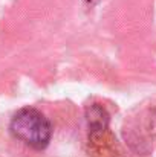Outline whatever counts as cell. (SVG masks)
Instances as JSON below:
<instances>
[{"instance_id":"6da1fadb","label":"cell","mask_w":156,"mask_h":157,"mask_svg":"<svg viewBox=\"0 0 156 157\" xmlns=\"http://www.w3.org/2000/svg\"><path fill=\"white\" fill-rule=\"evenodd\" d=\"M11 134L34 150H45L52 137L49 119L37 108L26 107L18 110L9 124Z\"/></svg>"},{"instance_id":"7a4b0ae2","label":"cell","mask_w":156,"mask_h":157,"mask_svg":"<svg viewBox=\"0 0 156 157\" xmlns=\"http://www.w3.org/2000/svg\"><path fill=\"white\" fill-rule=\"evenodd\" d=\"M86 117H87V124H89V137L98 139L101 137L109 128V114L106 111V108L101 107L100 104L90 105L86 110Z\"/></svg>"}]
</instances>
